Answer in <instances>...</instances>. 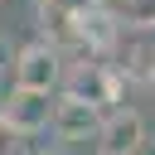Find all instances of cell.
Returning <instances> with one entry per match:
<instances>
[{
	"label": "cell",
	"mask_w": 155,
	"mask_h": 155,
	"mask_svg": "<svg viewBox=\"0 0 155 155\" xmlns=\"http://www.w3.org/2000/svg\"><path fill=\"white\" fill-rule=\"evenodd\" d=\"M53 97L48 92H29V87H10V97L0 102V116L15 136H39L53 126Z\"/></svg>",
	"instance_id": "obj_1"
},
{
	"label": "cell",
	"mask_w": 155,
	"mask_h": 155,
	"mask_svg": "<svg viewBox=\"0 0 155 155\" xmlns=\"http://www.w3.org/2000/svg\"><path fill=\"white\" fill-rule=\"evenodd\" d=\"M63 82V53L44 39V44H24L19 58H15V87H29V92H53Z\"/></svg>",
	"instance_id": "obj_2"
},
{
	"label": "cell",
	"mask_w": 155,
	"mask_h": 155,
	"mask_svg": "<svg viewBox=\"0 0 155 155\" xmlns=\"http://www.w3.org/2000/svg\"><path fill=\"white\" fill-rule=\"evenodd\" d=\"M116 92H121V68H111V63H73V73H68V92L63 97H78V102H87V107H111L116 102Z\"/></svg>",
	"instance_id": "obj_3"
},
{
	"label": "cell",
	"mask_w": 155,
	"mask_h": 155,
	"mask_svg": "<svg viewBox=\"0 0 155 155\" xmlns=\"http://www.w3.org/2000/svg\"><path fill=\"white\" fill-rule=\"evenodd\" d=\"M145 150V116L140 111H107L102 131H97V155H140Z\"/></svg>",
	"instance_id": "obj_4"
},
{
	"label": "cell",
	"mask_w": 155,
	"mask_h": 155,
	"mask_svg": "<svg viewBox=\"0 0 155 155\" xmlns=\"http://www.w3.org/2000/svg\"><path fill=\"white\" fill-rule=\"evenodd\" d=\"M102 121L107 116L97 107L78 102V97H58V107H53V136L58 140H87V136L102 131Z\"/></svg>",
	"instance_id": "obj_5"
},
{
	"label": "cell",
	"mask_w": 155,
	"mask_h": 155,
	"mask_svg": "<svg viewBox=\"0 0 155 155\" xmlns=\"http://www.w3.org/2000/svg\"><path fill=\"white\" fill-rule=\"evenodd\" d=\"M116 15L126 29H155V0H116Z\"/></svg>",
	"instance_id": "obj_6"
},
{
	"label": "cell",
	"mask_w": 155,
	"mask_h": 155,
	"mask_svg": "<svg viewBox=\"0 0 155 155\" xmlns=\"http://www.w3.org/2000/svg\"><path fill=\"white\" fill-rule=\"evenodd\" d=\"M19 140H24V136H15V131L5 126V116H0V155H15V150H19Z\"/></svg>",
	"instance_id": "obj_7"
},
{
	"label": "cell",
	"mask_w": 155,
	"mask_h": 155,
	"mask_svg": "<svg viewBox=\"0 0 155 155\" xmlns=\"http://www.w3.org/2000/svg\"><path fill=\"white\" fill-rule=\"evenodd\" d=\"M15 58H19V53H10V39H0V78L15 73Z\"/></svg>",
	"instance_id": "obj_8"
},
{
	"label": "cell",
	"mask_w": 155,
	"mask_h": 155,
	"mask_svg": "<svg viewBox=\"0 0 155 155\" xmlns=\"http://www.w3.org/2000/svg\"><path fill=\"white\" fill-rule=\"evenodd\" d=\"M145 78H150V97H155V63H150V73H145Z\"/></svg>",
	"instance_id": "obj_9"
},
{
	"label": "cell",
	"mask_w": 155,
	"mask_h": 155,
	"mask_svg": "<svg viewBox=\"0 0 155 155\" xmlns=\"http://www.w3.org/2000/svg\"><path fill=\"white\" fill-rule=\"evenodd\" d=\"M15 155H34V150H29V145H24V140H19V150H15Z\"/></svg>",
	"instance_id": "obj_10"
}]
</instances>
